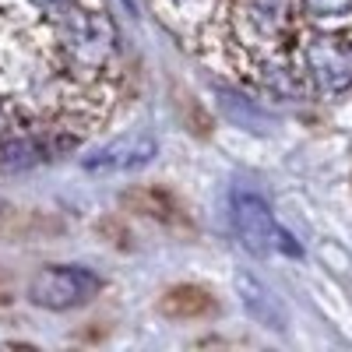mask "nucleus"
Masks as SVG:
<instances>
[{
  "instance_id": "nucleus-10",
  "label": "nucleus",
  "mask_w": 352,
  "mask_h": 352,
  "mask_svg": "<svg viewBox=\"0 0 352 352\" xmlns=\"http://www.w3.org/2000/svg\"><path fill=\"white\" fill-rule=\"evenodd\" d=\"M32 4L46 14H64L67 8H74V0H32Z\"/></svg>"
},
{
  "instance_id": "nucleus-7",
  "label": "nucleus",
  "mask_w": 352,
  "mask_h": 352,
  "mask_svg": "<svg viewBox=\"0 0 352 352\" xmlns=\"http://www.w3.org/2000/svg\"><path fill=\"white\" fill-rule=\"evenodd\" d=\"M159 310L166 317H173V320H194V317L212 314L215 300H212V292L201 289V285H173L159 300Z\"/></svg>"
},
{
  "instance_id": "nucleus-6",
  "label": "nucleus",
  "mask_w": 352,
  "mask_h": 352,
  "mask_svg": "<svg viewBox=\"0 0 352 352\" xmlns=\"http://www.w3.org/2000/svg\"><path fill=\"white\" fill-rule=\"evenodd\" d=\"M236 289H240V300H243V307H247L250 317H257L264 328H275V331L285 328V307L278 303V296L264 282H257L254 275L243 272L236 278Z\"/></svg>"
},
{
  "instance_id": "nucleus-1",
  "label": "nucleus",
  "mask_w": 352,
  "mask_h": 352,
  "mask_svg": "<svg viewBox=\"0 0 352 352\" xmlns=\"http://www.w3.org/2000/svg\"><path fill=\"white\" fill-rule=\"evenodd\" d=\"M99 275L81 264H46L28 282V300L43 310H74L99 292Z\"/></svg>"
},
{
  "instance_id": "nucleus-5",
  "label": "nucleus",
  "mask_w": 352,
  "mask_h": 352,
  "mask_svg": "<svg viewBox=\"0 0 352 352\" xmlns=\"http://www.w3.org/2000/svg\"><path fill=\"white\" fill-rule=\"evenodd\" d=\"M310 71L324 92H342L352 85V43L328 36L310 46Z\"/></svg>"
},
{
  "instance_id": "nucleus-9",
  "label": "nucleus",
  "mask_w": 352,
  "mask_h": 352,
  "mask_svg": "<svg viewBox=\"0 0 352 352\" xmlns=\"http://www.w3.org/2000/svg\"><path fill=\"white\" fill-rule=\"evenodd\" d=\"M307 8H310V14H317V18H328V14L349 11L352 0H307Z\"/></svg>"
},
{
  "instance_id": "nucleus-4",
  "label": "nucleus",
  "mask_w": 352,
  "mask_h": 352,
  "mask_svg": "<svg viewBox=\"0 0 352 352\" xmlns=\"http://www.w3.org/2000/svg\"><path fill=\"white\" fill-rule=\"evenodd\" d=\"M155 159V138L152 134H124L102 148H96L81 166L88 173H131Z\"/></svg>"
},
{
  "instance_id": "nucleus-8",
  "label": "nucleus",
  "mask_w": 352,
  "mask_h": 352,
  "mask_svg": "<svg viewBox=\"0 0 352 352\" xmlns=\"http://www.w3.org/2000/svg\"><path fill=\"white\" fill-rule=\"evenodd\" d=\"M74 144V138H67V141H46V138H32V141H11V144H4L0 148V159H4V166H32V162H46V159H53L56 152H64V148H71Z\"/></svg>"
},
{
  "instance_id": "nucleus-2",
  "label": "nucleus",
  "mask_w": 352,
  "mask_h": 352,
  "mask_svg": "<svg viewBox=\"0 0 352 352\" xmlns=\"http://www.w3.org/2000/svg\"><path fill=\"white\" fill-rule=\"evenodd\" d=\"M60 18V43L74 67H99L113 50V25L96 11L67 8Z\"/></svg>"
},
{
  "instance_id": "nucleus-3",
  "label": "nucleus",
  "mask_w": 352,
  "mask_h": 352,
  "mask_svg": "<svg viewBox=\"0 0 352 352\" xmlns=\"http://www.w3.org/2000/svg\"><path fill=\"white\" fill-rule=\"evenodd\" d=\"M232 229H236L240 243L250 254H257V257L275 254V250L300 254V247L292 243V236L285 229L275 226L268 204H264L257 194H236V197H232Z\"/></svg>"
}]
</instances>
